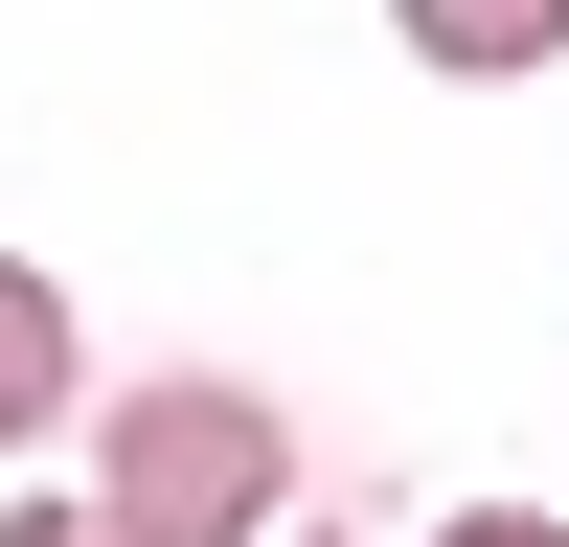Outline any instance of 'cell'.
<instances>
[{
  "label": "cell",
  "instance_id": "cell-1",
  "mask_svg": "<svg viewBox=\"0 0 569 547\" xmlns=\"http://www.w3.org/2000/svg\"><path fill=\"white\" fill-rule=\"evenodd\" d=\"M91 525H114V547H273V525H297V410L228 388V365L114 388V410H91Z\"/></svg>",
  "mask_w": 569,
  "mask_h": 547
},
{
  "label": "cell",
  "instance_id": "cell-2",
  "mask_svg": "<svg viewBox=\"0 0 569 547\" xmlns=\"http://www.w3.org/2000/svg\"><path fill=\"white\" fill-rule=\"evenodd\" d=\"M69 410H91V342H69V297L0 251V456H23V434H69Z\"/></svg>",
  "mask_w": 569,
  "mask_h": 547
},
{
  "label": "cell",
  "instance_id": "cell-3",
  "mask_svg": "<svg viewBox=\"0 0 569 547\" xmlns=\"http://www.w3.org/2000/svg\"><path fill=\"white\" fill-rule=\"evenodd\" d=\"M410 23V69H456V91H501V69H569V0H388Z\"/></svg>",
  "mask_w": 569,
  "mask_h": 547
},
{
  "label": "cell",
  "instance_id": "cell-4",
  "mask_svg": "<svg viewBox=\"0 0 569 547\" xmlns=\"http://www.w3.org/2000/svg\"><path fill=\"white\" fill-rule=\"evenodd\" d=\"M433 547H569V525H547V501H456Z\"/></svg>",
  "mask_w": 569,
  "mask_h": 547
},
{
  "label": "cell",
  "instance_id": "cell-5",
  "mask_svg": "<svg viewBox=\"0 0 569 547\" xmlns=\"http://www.w3.org/2000/svg\"><path fill=\"white\" fill-rule=\"evenodd\" d=\"M0 547H114V525H91V501H0Z\"/></svg>",
  "mask_w": 569,
  "mask_h": 547
},
{
  "label": "cell",
  "instance_id": "cell-6",
  "mask_svg": "<svg viewBox=\"0 0 569 547\" xmlns=\"http://www.w3.org/2000/svg\"><path fill=\"white\" fill-rule=\"evenodd\" d=\"M273 547H365V525H273Z\"/></svg>",
  "mask_w": 569,
  "mask_h": 547
}]
</instances>
